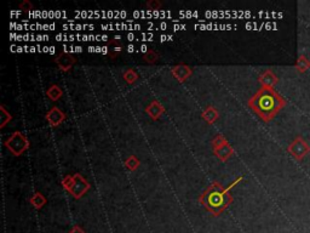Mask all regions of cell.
<instances>
[{"instance_id": "14", "label": "cell", "mask_w": 310, "mask_h": 233, "mask_svg": "<svg viewBox=\"0 0 310 233\" xmlns=\"http://www.w3.org/2000/svg\"><path fill=\"white\" fill-rule=\"evenodd\" d=\"M29 200H31L33 207L38 210L41 209V208L45 205V203H46V198L40 193V192H37V193L33 194V197H31V199Z\"/></svg>"}, {"instance_id": "9", "label": "cell", "mask_w": 310, "mask_h": 233, "mask_svg": "<svg viewBox=\"0 0 310 233\" xmlns=\"http://www.w3.org/2000/svg\"><path fill=\"white\" fill-rule=\"evenodd\" d=\"M171 73L173 74V77H175L178 82L182 83L186 82V80L191 76L193 72H191L190 67L186 66V64H177V66H175L171 69Z\"/></svg>"}, {"instance_id": "21", "label": "cell", "mask_w": 310, "mask_h": 233, "mask_svg": "<svg viewBox=\"0 0 310 233\" xmlns=\"http://www.w3.org/2000/svg\"><path fill=\"white\" fill-rule=\"evenodd\" d=\"M147 6L149 7L150 10H159L161 7V2L159 0H149L147 2Z\"/></svg>"}, {"instance_id": "19", "label": "cell", "mask_w": 310, "mask_h": 233, "mask_svg": "<svg viewBox=\"0 0 310 233\" xmlns=\"http://www.w3.org/2000/svg\"><path fill=\"white\" fill-rule=\"evenodd\" d=\"M0 109H1V127H5V124H6L7 122H10L11 120V114L7 113L6 108H5V106L2 105L1 107H0Z\"/></svg>"}, {"instance_id": "18", "label": "cell", "mask_w": 310, "mask_h": 233, "mask_svg": "<svg viewBox=\"0 0 310 233\" xmlns=\"http://www.w3.org/2000/svg\"><path fill=\"white\" fill-rule=\"evenodd\" d=\"M158 59H159V55L158 52L154 51V50H148V51L145 54V56H143V60H145L147 64H155V62L158 61Z\"/></svg>"}, {"instance_id": "15", "label": "cell", "mask_w": 310, "mask_h": 233, "mask_svg": "<svg viewBox=\"0 0 310 233\" xmlns=\"http://www.w3.org/2000/svg\"><path fill=\"white\" fill-rule=\"evenodd\" d=\"M296 68H297V71L299 72V73H304V72H307L310 68L309 60L307 59L306 56H303V55H302V56L299 57L298 60H297Z\"/></svg>"}, {"instance_id": "13", "label": "cell", "mask_w": 310, "mask_h": 233, "mask_svg": "<svg viewBox=\"0 0 310 233\" xmlns=\"http://www.w3.org/2000/svg\"><path fill=\"white\" fill-rule=\"evenodd\" d=\"M46 95H47V97H49V99L51 100V101H57V100H60L62 97L63 91H62L61 87L59 86V85L52 84L51 86H50L49 89H47Z\"/></svg>"}, {"instance_id": "11", "label": "cell", "mask_w": 310, "mask_h": 233, "mask_svg": "<svg viewBox=\"0 0 310 233\" xmlns=\"http://www.w3.org/2000/svg\"><path fill=\"white\" fill-rule=\"evenodd\" d=\"M145 112L149 114V117L152 118L153 120H156L160 118V116L164 112H165V108H164V106L158 101V100H154L152 104L148 105V107L145 108Z\"/></svg>"}, {"instance_id": "4", "label": "cell", "mask_w": 310, "mask_h": 233, "mask_svg": "<svg viewBox=\"0 0 310 233\" xmlns=\"http://www.w3.org/2000/svg\"><path fill=\"white\" fill-rule=\"evenodd\" d=\"M5 146L14 155H21L29 147L27 137L22 132L15 131L5 140Z\"/></svg>"}, {"instance_id": "8", "label": "cell", "mask_w": 310, "mask_h": 233, "mask_svg": "<svg viewBox=\"0 0 310 233\" xmlns=\"http://www.w3.org/2000/svg\"><path fill=\"white\" fill-rule=\"evenodd\" d=\"M64 118L65 114L56 106L52 107V108L46 113V120L49 122V124L51 125V127H57V125H60L63 120H64Z\"/></svg>"}, {"instance_id": "5", "label": "cell", "mask_w": 310, "mask_h": 233, "mask_svg": "<svg viewBox=\"0 0 310 233\" xmlns=\"http://www.w3.org/2000/svg\"><path fill=\"white\" fill-rule=\"evenodd\" d=\"M212 149L222 162H227L234 154L233 147L229 145L227 139L222 135H217L212 141Z\"/></svg>"}, {"instance_id": "7", "label": "cell", "mask_w": 310, "mask_h": 233, "mask_svg": "<svg viewBox=\"0 0 310 233\" xmlns=\"http://www.w3.org/2000/svg\"><path fill=\"white\" fill-rule=\"evenodd\" d=\"M55 62H56L57 66L60 67L61 71L67 72L69 71L73 66H74L75 59L72 56V55L68 54V52H61V54L55 59Z\"/></svg>"}, {"instance_id": "3", "label": "cell", "mask_w": 310, "mask_h": 233, "mask_svg": "<svg viewBox=\"0 0 310 233\" xmlns=\"http://www.w3.org/2000/svg\"><path fill=\"white\" fill-rule=\"evenodd\" d=\"M62 186L75 199H80L90 190V184L83 177L82 174L64 176L62 180Z\"/></svg>"}, {"instance_id": "16", "label": "cell", "mask_w": 310, "mask_h": 233, "mask_svg": "<svg viewBox=\"0 0 310 233\" xmlns=\"http://www.w3.org/2000/svg\"><path fill=\"white\" fill-rule=\"evenodd\" d=\"M125 165L128 170L133 171V170H136L140 167V160H138V158H136L135 155H130V157L125 160Z\"/></svg>"}, {"instance_id": "1", "label": "cell", "mask_w": 310, "mask_h": 233, "mask_svg": "<svg viewBox=\"0 0 310 233\" xmlns=\"http://www.w3.org/2000/svg\"><path fill=\"white\" fill-rule=\"evenodd\" d=\"M286 106L284 97L273 87H261L248 100V107L264 122H270Z\"/></svg>"}, {"instance_id": "10", "label": "cell", "mask_w": 310, "mask_h": 233, "mask_svg": "<svg viewBox=\"0 0 310 233\" xmlns=\"http://www.w3.org/2000/svg\"><path fill=\"white\" fill-rule=\"evenodd\" d=\"M259 83L262 84V87H273L275 86L276 83H278V77L275 76L273 71L268 69V71H264L263 73L259 77Z\"/></svg>"}, {"instance_id": "6", "label": "cell", "mask_w": 310, "mask_h": 233, "mask_svg": "<svg viewBox=\"0 0 310 233\" xmlns=\"http://www.w3.org/2000/svg\"><path fill=\"white\" fill-rule=\"evenodd\" d=\"M287 151L291 153V155L294 158V159L298 160V162H301V160L303 159L306 155L309 154L310 146H309L308 142H307L306 140L303 139V137L298 136V137H296V139H294L293 141H292L291 144L289 145V148H287Z\"/></svg>"}, {"instance_id": "12", "label": "cell", "mask_w": 310, "mask_h": 233, "mask_svg": "<svg viewBox=\"0 0 310 233\" xmlns=\"http://www.w3.org/2000/svg\"><path fill=\"white\" fill-rule=\"evenodd\" d=\"M218 117H219V113H218L217 109L215 108V107L208 106L207 108H206L205 111L203 112V118L208 123V124H212V123H215L216 120L218 119Z\"/></svg>"}, {"instance_id": "20", "label": "cell", "mask_w": 310, "mask_h": 233, "mask_svg": "<svg viewBox=\"0 0 310 233\" xmlns=\"http://www.w3.org/2000/svg\"><path fill=\"white\" fill-rule=\"evenodd\" d=\"M19 7L22 10V11H31V10L33 9V5L32 2L28 1V0H23V1L19 5Z\"/></svg>"}, {"instance_id": "22", "label": "cell", "mask_w": 310, "mask_h": 233, "mask_svg": "<svg viewBox=\"0 0 310 233\" xmlns=\"http://www.w3.org/2000/svg\"><path fill=\"white\" fill-rule=\"evenodd\" d=\"M69 233H85V231H84V230H83L80 226H78V225H75V226H73L72 229H70Z\"/></svg>"}, {"instance_id": "2", "label": "cell", "mask_w": 310, "mask_h": 233, "mask_svg": "<svg viewBox=\"0 0 310 233\" xmlns=\"http://www.w3.org/2000/svg\"><path fill=\"white\" fill-rule=\"evenodd\" d=\"M199 202L207 212L215 216H219L231 204L233 197L229 193V190L224 189L218 182H213L199 197Z\"/></svg>"}, {"instance_id": "17", "label": "cell", "mask_w": 310, "mask_h": 233, "mask_svg": "<svg viewBox=\"0 0 310 233\" xmlns=\"http://www.w3.org/2000/svg\"><path fill=\"white\" fill-rule=\"evenodd\" d=\"M138 74L136 73L133 69H127L124 73V80L127 84H133V83L137 82Z\"/></svg>"}]
</instances>
